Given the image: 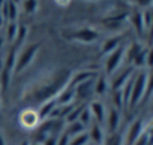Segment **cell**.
Instances as JSON below:
<instances>
[{"label":"cell","instance_id":"2","mask_svg":"<svg viewBox=\"0 0 153 145\" xmlns=\"http://www.w3.org/2000/svg\"><path fill=\"white\" fill-rule=\"evenodd\" d=\"M150 93V77L149 72H137L135 79H134V85H132V93H131V99H129V105L131 108H135L147 94Z\"/></svg>","mask_w":153,"mask_h":145},{"label":"cell","instance_id":"3","mask_svg":"<svg viewBox=\"0 0 153 145\" xmlns=\"http://www.w3.org/2000/svg\"><path fill=\"white\" fill-rule=\"evenodd\" d=\"M41 43H30L29 46H26L20 54H17V60H15V66H14V75H18L21 72H24L33 61V58L36 57L38 51H39Z\"/></svg>","mask_w":153,"mask_h":145},{"label":"cell","instance_id":"4","mask_svg":"<svg viewBox=\"0 0 153 145\" xmlns=\"http://www.w3.org/2000/svg\"><path fill=\"white\" fill-rule=\"evenodd\" d=\"M62 36L66 40H75V42H83V43H92L95 40H98L99 33L95 29L90 27H83L78 30H74V32H63Z\"/></svg>","mask_w":153,"mask_h":145},{"label":"cell","instance_id":"5","mask_svg":"<svg viewBox=\"0 0 153 145\" xmlns=\"http://www.w3.org/2000/svg\"><path fill=\"white\" fill-rule=\"evenodd\" d=\"M125 51H126V45L122 43L120 46H117L114 51L108 54V58L105 61V77H113L117 72V69L125 60Z\"/></svg>","mask_w":153,"mask_h":145},{"label":"cell","instance_id":"33","mask_svg":"<svg viewBox=\"0 0 153 145\" xmlns=\"http://www.w3.org/2000/svg\"><path fill=\"white\" fill-rule=\"evenodd\" d=\"M69 136H68V133L63 130L60 135H59V138H57V144L56 145H69Z\"/></svg>","mask_w":153,"mask_h":145},{"label":"cell","instance_id":"8","mask_svg":"<svg viewBox=\"0 0 153 145\" xmlns=\"http://www.w3.org/2000/svg\"><path fill=\"white\" fill-rule=\"evenodd\" d=\"M18 120H20V126H23L24 129H33V127H36L41 123V120L38 117V112L35 109H32V108L24 109L20 114Z\"/></svg>","mask_w":153,"mask_h":145},{"label":"cell","instance_id":"40","mask_svg":"<svg viewBox=\"0 0 153 145\" xmlns=\"http://www.w3.org/2000/svg\"><path fill=\"white\" fill-rule=\"evenodd\" d=\"M2 69H3V60L0 58V72H2Z\"/></svg>","mask_w":153,"mask_h":145},{"label":"cell","instance_id":"37","mask_svg":"<svg viewBox=\"0 0 153 145\" xmlns=\"http://www.w3.org/2000/svg\"><path fill=\"white\" fill-rule=\"evenodd\" d=\"M0 145H6L5 144V138L2 136V133H0Z\"/></svg>","mask_w":153,"mask_h":145},{"label":"cell","instance_id":"32","mask_svg":"<svg viewBox=\"0 0 153 145\" xmlns=\"http://www.w3.org/2000/svg\"><path fill=\"white\" fill-rule=\"evenodd\" d=\"M105 145H123V136L119 135V133H113V135L107 139Z\"/></svg>","mask_w":153,"mask_h":145},{"label":"cell","instance_id":"24","mask_svg":"<svg viewBox=\"0 0 153 145\" xmlns=\"http://www.w3.org/2000/svg\"><path fill=\"white\" fill-rule=\"evenodd\" d=\"M132 145H152V130H150V126L146 127V130L141 133V136Z\"/></svg>","mask_w":153,"mask_h":145},{"label":"cell","instance_id":"45","mask_svg":"<svg viewBox=\"0 0 153 145\" xmlns=\"http://www.w3.org/2000/svg\"><path fill=\"white\" fill-rule=\"evenodd\" d=\"M0 112H2V105H0Z\"/></svg>","mask_w":153,"mask_h":145},{"label":"cell","instance_id":"43","mask_svg":"<svg viewBox=\"0 0 153 145\" xmlns=\"http://www.w3.org/2000/svg\"><path fill=\"white\" fill-rule=\"evenodd\" d=\"M5 2H6V0H0V6H2V5H3Z\"/></svg>","mask_w":153,"mask_h":145},{"label":"cell","instance_id":"39","mask_svg":"<svg viewBox=\"0 0 153 145\" xmlns=\"http://www.w3.org/2000/svg\"><path fill=\"white\" fill-rule=\"evenodd\" d=\"M20 145H30V142H29V141H23Z\"/></svg>","mask_w":153,"mask_h":145},{"label":"cell","instance_id":"29","mask_svg":"<svg viewBox=\"0 0 153 145\" xmlns=\"http://www.w3.org/2000/svg\"><path fill=\"white\" fill-rule=\"evenodd\" d=\"M113 103H114V108L119 109V111L125 106V100H123L122 90H114V91H113Z\"/></svg>","mask_w":153,"mask_h":145},{"label":"cell","instance_id":"9","mask_svg":"<svg viewBox=\"0 0 153 145\" xmlns=\"http://www.w3.org/2000/svg\"><path fill=\"white\" fill-rule=\"evenodd\" d=\"M96 77H98V74H96V72H93V70H81V72H76V74H72V75H71V79H69L68 87L74 88V87L78 85V84H81V82H84V81H89V79H92V78H96Z\"/></svg>","mask_w":153,"mask_h":145},{"label":"cell","instance_id":"18","mask_svg":"<svg viewBox=\"0 0 153 145\" xmlns=\"http://www.w3.org/2000/svg\"><path fill=\"white\" fill-rule=\"evenodd\" d=\"M131 21H132V26H134L135 32H137L138 35H143L144 30H146L144 21H143V12L138 11V9H135V11L132 12V15H131Z\"/></svg>","mask_w":153,"mask_h":145},{"label":"cell","instance_id":"21","mask_svg":"<svg viewBox=\"0 0 153 145\" xmlns=\"http://www.w3.org/2000/svg\"><path fill=\"white\" fill-rule=\"evenodd\" d=\"M84 129H86V127H84L80 121H74V123H69V124H68V127L65 129V132L68 133L69 138H74V136H76V135L84 133Z\"/></svg>","mask_w":153,"mask_h":145},{"label":"cell","instance_id":"31","mask_svg":"<svg viewBox=\"0 0 153 145\" xmlns=\"http://www.w3.org/2000/svg\"><path fill=\"white\" fill-rule=\"evenodd\" d=\"M78 121L86 127L90 121H92V114H90V109H89V106H86L83 111H81V114H80V117H78Z\"/></svg>","mask_w":153,"mask_h":145},{"label":"cell","instance_id":"23","mask_svg":"<svg viewBox=\"0 0 153 145\" xmlns=\"http://www.w3.org/2000/svg\"><path fill=\"white\" fill-rule=\"evenodd\" d=\"M149 52H150L149 48H143V49L137 54V57L132 60V64H134L135 69H137V67H144V66L147 64V55H149Z\"/></svg>","mask_w":153,"mask_h":145},{"label":"cell","instance_id":"36","mask_svg":"<svg viewBox=\"0 0 153 145\" xmlns=\"http://www.w3.org/2000/svg\"><path fill=\"white\" fill-rule=\"evenodd\" d=\"M137 3H138V6H141V8H147V6H150L152 0H137Z\"/></svg>","mask_w":153,"mask_h":145},{"label":"cell","instance_id":"17","mask_svg":"<svg viewBox=\"0 0 153 145\" xmlns=\"http://www.w3.org/2000/svg\"><path fill=\"white\" fill-rule=\"evenodd\" d=\"M12 70L3 67L2 72H0V93L5 94L8 90H9V85H11V81H12Z\"/></svg>","mask_w":153,"mask_h":145},{"label":"cell","instance_id":"11","mask_svg":"<svg viewBox=\"0 0 153 145\" xmlns=\"http://www.w3.org/2000/svg\"><path fill=\"white\" fill-rule=\"evenodd\" d=\"M134 72H135V67H134V66H131V67L125 69L120 75H117V77L111 81V85H110V87H111V90H113V91H114V90H122V87L128 82V79L132 77Z\"/></svg>","mask_w":153,"mask_h":145},{"label":"cell","instance_id":"27","mask_svg":"<svg viewBox=\"0 0 153 145\" xmlns=\"http://www.w3.org/2000/svg\"><path fill=\"white\" fill-rule=\"evenodd\" d=\"M86 108V105H80V106H74L72 108V111L68 114V117L65 118L68 123H74V121H78V117H80V114H81V111Z\"/></svg>","mask_w":153,"mask_h":145},{"label":"cell","instance_id":"26","mask_svg":"<svg viewBox=\"0 0 153 145\" xmlns=\"http://www.w3.org/2000/svg\"><path fill=\"white\" fill-rule=\"evenodd\" d=\"M89 142H90V139H89V135L86 132L69 139V145H89Z\"/></svg>","mask_w":153,"mask_h":145},{"label":"cell","instance_id":"6","mask_svg":"<svg viewBox=\"0 0 153 145\" xmlns=\"http://www.w3.org/2000/svg\"><path fill=\"white\" fill-rule=\"evenodd\" d=\"M147 126H149V124H147L143 118H137V120L128 127V132H126V135L123 136V145H132V144L141 136V133L146 130Z\"/></svg>","mask_w":153,"mask_h":145},{"label":"cell","instance_id":"30","mask_svg":"<svg viewBox=\"0 0 153 145\" xmlns=\"http://www.w3.org/2000/svg\"><path fill=\"white\" fill-rule=\"evenodd\" d=\"M23 8L26 14H35L38 11V0H23Z\"/></svg>","mask_w":153,"mask_h":145},{"label":"cell","instance_id":"22","mask_svg":"<svg viewBox=\"0 0 153 145\" xmlns=\"http://www.w3.org/2000/svg\"><path fill=\"white\" fill-rule=\"evenodd\" d=\"M27 35H29V30H27V27L26 26H18V32H17V36H15V39H14V46L12 48H15L17 51H18V48L23 45V42L26 40V38H27Z\"/></svg>","mask_w":153,"mask_h":145},{"label":"cell","instance_id":"35","mask_svg":"<svg viewBox=\"0 0 153 145\" xmlns=\"http://www.w3.org/2000/svg\"><path fill=\"white\" fill-rule=\"evenodd\" d=\"M57 138H59V136L51 135V136H48V138L42 142V145H56V144H57Z\"/></svg>","mask_w":153,"mask_h":145},{"label":"cell","instance_id":"16","mask_svg":"<svg viewBox=\"0 0 153 145\" xmlns=\"http://www.w3.org/2000/svg\"><path fill=\"white\" fill-rule=\"evenodd\" d=\"M123 43V36L119 35V36H111L108 38L104 43H102V52L104 54H110L111 51H114L117 46H120Z\"/></svg>","mask_w":153,"mask_h":145},{"label":"cell","instance_id":"25","mask_svg":"<svg viewBox=\"0 0 153 145\" xmlns=\"http://www.w3.org/2000/svg\"><path fill=\"white\" fill-rule=\"evenodd\" d=\"M18 17V5L12 0H8V23H15Z\"/></svg>","mask_w":153,"mask_h":145},{"label":"cell","instance_id":"44","mask_svg":"<svg viewBox=\"0 0 153 145\" xmlns=\"http://www.w3.org/2000/svg\"><path fill=\"white\" fill-rule=\"evenodd\" d=\"M30 145H42V144H36V142H35V144H30Z\"/></svg>","mask_w":153,"mask_h":145},{"label":"cell","instance_id":"20","mask_svg":"<svg viewBox=\"0 0 153 145\" xmlns=\"http://www.w3.org/2000/svg\"><path fill=\"white\" fill-rule=\"evenodd\" d=\"M108 90V82H107V77L105 75H99L98 79H95V87H93V93L96 94H105Z\"/></svg>","mask_w":153,"mask_h":145},{"label":"cell","instance_id":"13","mask_svg":"<svg viewBox=\"0 0 153 145\" xmlns=\"http://www.w3.org/2000/svg\"><path fill=\"white\" fill-rule=\"evenodd\" d=\"M74 100H75V93H74V88H71V87H66L65 90H62L59 93V96L56 97L57 106L71 105V103H74Z\"/></svg>","mask_w":153,"mask_h":145},{"label":"cell","instance_id":"7","mask_svg":"<svg viewBox=\"0 0 153 145\" xmlns=\"http://www.w3.org/2000/svg\"><path fill=\"white\" fill-rule=\"evenodd\" d=\"M95 79L92 78L89 81H84L81 84H78L76 87H74V93H75V99L80 100H87L93 96V87H95Z\"/></svg>","mask_w":153,"mask_h":145},{"label":"cell","instance_id":"12","mask_svg":"<svg viewBox=\"0 0 153 145\" xmlns=\"http://www.w3.org/2000/svg\"><path fill=\"white\" fill-rule=\"evenodd\" d=\"M89 109H90V114H92V117L96 120L98 124L105 123V106H104L102 102H99V100L90 102Z\"/></svg>","mask_w":153,"mask_h":145},{"label":"cell","instance_id":"10","mask_svg":"<svg viewBox=\"0 0 153 145\" xmlns=\"http://www.w3.org/2000/svg\"><path fill=\"white\" fill-rule=\"evenodd\" d=\"M120 121H122V115L120 111L116 108H111L108 111V117H107V126H108V132L110 135L117 133L119 127H120Z\"/></svg>","mask_w":153,"mask_h":145},{"label":"cell","instance_id":"34","mask_svg":"<svg viewBox=\"0 0 153 145\" xmlns=\"http://www.w3.org/2000/svg\"><path fill=\"white\" fill-rule=\"evenodd\" d=\"M143 21H144V27L149 29L150 24H152V12H150V9H146L143 12Z\"/></svg>","mask_w":153,"mask_h":145},{"label":"cell","instance_id":"41","mask_svg":"<svg viewBox=\"0 0 153 145\" xmlns=\"http://www.w3.org/2000/svg\"><path fill=\"white\" fill-rule=\"evenodd\" d=\"M3 23H5V21H3V18H2V17H0V27H2V26H3Z\"/></svg>","mask_w":153,"mask_h":145},{"label":"cell","instance_id":"14","mask_svg":"<svg viewBox=\"0 0 153 145\" xmlns=\"http://www.w3.org/2000/svg\"><path fill=\"white\" fill-rule=\"evenodd\" d=\"M56 106H57L56 99H51V100H48V102H45V103L39 105V109L36 111V112H38L39 120H41V121H44V120L50 118V115H51V112L54 111V108H56Z\"/></svg>","mask_w":153,"mask_h":145},{"label":"cell","instance_id":"38","mask_svg":"<svg viewBox=\"0 0 153 145\" xmlns=\"http://www.w3.org/2000/svg\"><path fill=\"white\" fill-rule=\"evenodd\" d=\"M3 42H5V40H3V36L0 35V49H2V46H3Z\"/></svg>","mask_w":153,"mask_h":145},{"label":"cell","instance_id":"1","mask_svg":"<svg viewBox=\"0 0 153 145\" xmlns=\"http://www.w3.org/2000/svg\"><path fill=\"white\" fill-rule=\"evenodd\" d=\"M71 75L72 72L65 67L44 75L23 91L21 100L29 105H42L51 99H56L59 93L68 87Z\"/></svg>","mask_w":153,"mask_h":145},{"label":"cell","instance_id":"42","mask_svg":"<svg viewBox=\"0 0 153 145\" xmlns=\"http://www.w3.org/2000/svg\"><path fill=\"white\" fill-rule=\"evenodd\" d=\"M12 2H14V3H17V5H18V3H20V2H21V0H12Z\"/></svg>","mask_w":153,"mask_h":145},{"label":"cell","instance_id":"19","mask_svg":"<svg viewBox=\"0 0 153 145\" xmlns=\"http://www.w3.org/2000/svg\"><path fill=\"white\" fill-rule=\"evenodd\" d=\"M143 49V46H141V43L140 42H132L131 45H129V48H126V51H125V58L128 60V63H132V60L137 57V54L140 52Z\"/></svg>","mask_w":153,"mask_h":145},{"label":"cell","instance_id":"15","mask_svg":"<svg viewBox=\"0 0 153 145\" xmlns=\"http://www.w3.org/2000/svg\"><path fill=\"white\" fill-rule=\"evenodd\" d=\"M87 135H89V139L93 141V144H96V145H102V144H104L105 136H104V130H102L101 124L93 123L92 127H90V132H89Z\"/></svg>","mask_w":153,"mask_h":145},{"label":"cell","instance_id":"28","mask_svg":"<svg viewBox=\"0 0 153 145\" xmlns=\"http://www.w3.org/2000/svg\"><path fill=\"white\" fill-rule=\"evenodd\" d=\"M17 32H18V26H17V23H8V26H6V39H8V42H14V39H15V36H17Z\"/></svg>","mask_w":153,"mask_h":145}]
</instances>
